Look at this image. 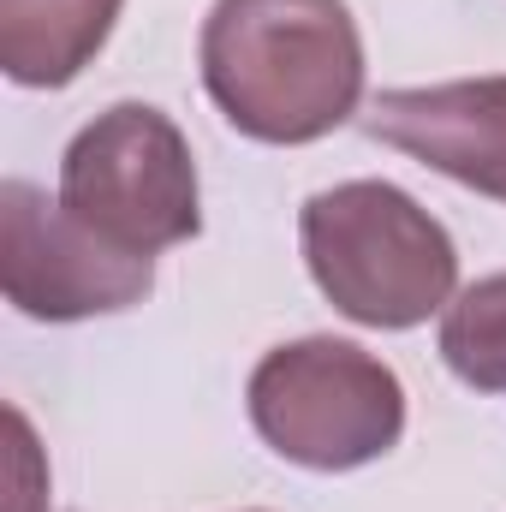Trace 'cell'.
<instances>
[{"mask_svg":"<svg viewBox=\"0 0 506 512\" xmlns=\"http://www.w3.org/2000/svg\"><path fill=\"white\" fill-rule=\"evenodd\" d=\"M203 90L256 143H316L364 102V36L346 0H215Z\"/></svg>","mask_w":506,"mask_h":512,"instance_id":"6da1fadb","label":"cell"},{"mask_svg":"<svg viewBox=\"0 0 506 512\" xmlns=\"http://www.w3.org/2000/svg\"><path fill=\"white\" fill-rule=\"evenodd\" d=\"M304 268L322 298L358 328H417L453 304L459 251L447 227L387 179H346L316 191L298 215Z\"/></svg>","mask_w":506,"mask_h":512,"instance_id":"7a4b0ae2","label":"cell"},{"mask_svg":"<svg viewBox=\"0 0 506 512\" xmlns=\"http://www.w3.org/2000/svg\"><path fill=\"white\" fill-rule=\"evenodd\" d=\"M256 435L304 471H358L405 435V387L376 352L310 334L274 346L245 387Z\"/></svg>","mask_w":506,"mask_h":512,"instance_id":"3957f363","label":"cell"},{"mask_svg":"<svg viewBox=\"0 0 506 512\" xmlns=\"http://www.w3.org/2000/svg\"><path fill=\"white\" fill-rule=\"evenodd\" d=\"M60 203L131 256L197 239V161L185 131L149 102H114L66 143Z\"/></svg>","mask_w":506,"mask_h":512,"instance_id":"277c9868","label":"cell"},{"mask_svg":"<svg viewBox=\"0 0 506 512\" xmlns=\"http://www.w3.org/2000/svg\"><path fill=\"white\" fill-rule=\"evenodd\" d=\"M0 286L30 322H84L143 304L155 286V256H131L90 233L60 197L30 179L0 185Z\"/></svg>","mask_w":506,"mask_h":512,"instance_id":"5b68a950","label":"cell"},{"mask_svg":"<svg viewBox=\"0 0 506 512\" xmlns=\"http://www.w3.org/2000/svg\"><path fill=\"white\" fill-rule=\"evenodd\" d=\"M376 143L506 203V78H459L429 90H381L364 114Z\"/></svg>","mask_w":506,"mask_h":512,"instance_id":"8992f818","label":"cell"},{"mask_svg":"<svg viewBox=\"0 0 506 512\" xmlns=\"http://www.w3.org/2000/svg\"><path fill=\"white\" fill-rule=\"evenodd\" d=\"M126 0H0V72L24 90L72 84L114 36Z\"/></svg>","mask_w":506,"mask_h":512,"instance_id":"52a82bcc","label":"cell"},{"mask_svg":"<svg viewBox=\"0 0 506 512\" xmlns=\"http://www.w3.org/2000/svg\"><path fill=\"white\" fill-rule=\"evenodd\" d=\"M441 358L477 393H506V274L465 286L441 316Z\"/></svg>","mask_w":506,"mask_h":512,"instance_id":"ba28073f","label":"cell"}]
</instances>
